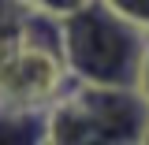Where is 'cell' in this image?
<instances>
[{
  "label": "cell",
  "instance_id": "1",
  "mask_svg": "<svg viewBox=\"0 0 149 145\" xmlns=\"http://www.w3.org/2000/svg\"><path fill=\"white\" fill-rule=\"evenodd\" d=\"M63 26V63L78 86L101 89H138L149 34L119 19L104 0H93Z\"/></svg>",
  "mask_w": 149,
  "mask_h": 145
},
{
  "label": "cell",
  "instance_id": "2",
  "mask_svg": "<svg viewBox=\"0 0 149 145\" xmlns=\"http://www.w3.org/2000/svg\"><path fill=\"white\" fill-rule=\"evenodd\" d=\"M149 101L138 89L74 86L52 104L49 145H146Z\"/></svg>",
  "mask_w": 149,
  "mask_h": 145
},
{
  "label": "cell",
  "instance_id": "3",
  "mask_svg": "<svg viewBox=\"0 0 149 145\" xmlns=\"http://www.w3.org/2000/svg\"><path fill=\"white\" fill-rule=\"evenodd\" d=\"M52 108L0 101V145H49Z\"/></svg>",
  "mask_w": 149,
  "mask_h": 145
},
{
  "label": "cell",
  "instance_id": "4",
  "mask_svg": "<svg viewBox=\"0 0 149 145\" xmlns=\"http://www.w3.org/2000/svg\"><path fill=\"white\" fill-rule=\"evenodd\" d=\"M104 4L119 19H127L130 26H138V30L149 34V0H104Z\"/></svg>",
  "mask_w": 149,
  "mask_h": 145
},
{
  "label": "cell",
  "instance_id": "5",
  "mask_svg": "<svg viewBox=\"0 0 149 145\" xmlns=\"http://www.w3.org/2000/svg\"><path fill=\"white\" fill-rule=\"evenodd\" d=\"M26 8H34V11H41V15H52V19H71L74 11H82L86 4H93V0H22Z\"/></svg>",
  "mask_w": 149,
  "mask_h": 145
},
{
  "label": "cell",
  "instance_id": "6",
  "mask_svg": "<svg viewBox=\"0 0 149 145\" xmlns=\"http://www.w3.org/2000/svg\"><path fill=\"white\" fill-rule=\"evenodd\" d=\"M138 93L149 101V49H146V60H142V74H138Z\"/></svg>",
  "mask_w": 149,
  "mask_h": 145
},
{
  "label": "cell",
  "instance_id": "7",
  "mask_svg": "<svg viewBox=\"0 0 149 145\" xmlns=\"http://www.w3.org/2000/svg\"><path fill=\"white\" fill-rule=\"evenodd\" d=\"M146 145H149V142H146Z\"/></svg>",
  "mask_w": 149,
  "mask_h": 145
}]
</instances>
